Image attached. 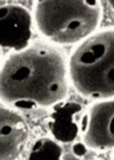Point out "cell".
Listing matches in <instances>:
<instances>
[{"label": "cell", "instance_id": "8992f818", "mask_svg": "<svg viewBox=\"0 0 114 160\" xmlns=\"http://www.w3.org/2000/svg\"><path fill=\"white\" fill-rule=\"evenodd\" d=\"M28 138V128L20 113L9 107L0 109V160H16Z\"/></svg>", "mask_w": 114, "mask_h": 160}, {"label": "cell", "instance_id": "6da1fadb", "mask_svg": "<svg viewBox=\"0 0 114 160\" xmlns=\"http://www.w3.org/2000/svg\"><path fill=\"white\" fill-rule=\"evenodd\" d=\"M70 82L65 53L53 45L37 42L4 58L0 98L18 108L52 107L67 97Z\"/></svg>", "mask_w": 114, "mask_h": 160}, {"label": "cell", "instance_id": "8fae6325", "mask_svg": "<svg viewBox=\"0 0 114 160\" xmlns=\"http://www.w3.org/2000/svg\"><path fill=\"white\" fill-rule=\"evenodd\" d=\"M108 3L112 9V10L114 11V1H108Z\"/></svg>", "mask_w": 114, "mask_h": 160}, {"label": "cell", "instance_id": "52a82bcc", "mask_svg": "<svg viewBox=\"0 0 114 160\" xmlns=\"http://www.w3.org/2000/svg\"><path fill=\"white\" fill-rule=\"evenodd\" d=\"M82 110L80 103L61 102L53 106L49 116L48 127L56 142L72 143L77 137L80 128L76 122V117Z\"/></svg>", "mask_w": 114, "mask_h": 160}, {"label": "cell", "instance_id": "7a4b0ae2", "mask_svg": "<svg viewBox=\"0 0 114 160\" xmlns=\"http://www.w3.org/2000/svg\"><path fill=\"white\" fill-rule=\"evenodd\" d=\"M71 83L91 100L114 98V28L96 32L74 48L68 60Z\"/></svg>", "mask_w": 114, "mask_h": 160}, {"label": "cell", "instance_id": "7c38bea8", "mask_svg": "<svg viewBox=\"0 0 114 160\" xmlns=\"http://www.w3.org/2000/svg\"><path fill=\"white\" fill-rule=\"evenodd\" d=\"M113 160H114V154H113Z\"/></svg>", "mask_w": 114, "mask_h": 160}, {"label": "cell", "instance_id": "ba28073f", "mask_svg": "<svg viewBox=\"0 0 114 160\" xmlns=\"http://www.w3.org/2000/svg\"><path fill=\"white\" fill-rule=\"evenodd\" d=\"M61 145L55 139L44 137L35 141L28 154V160H61Z\"/></svg>", "mask_w": 114, "mask_h": 160}, {"label": "cell", "instance_id": "3957f363", "mask_svg": "<svg viewBox=\"0 0 114 160\" xmlns=\"http://www.w3.org/2000/svg\"><path fill=\"white\" fill-rule=\"evenodd\" d=\"M101 19L99 1L39 0L33 7L38 32L58 45L81 43L96 32Z\"/></svg>", "mask_w": 114, "mask_h": 160}, {"label": "cell", "instance_id": "30bf717a", "mask_svg": "<svg viewBox=\"0 0 114 160\" xmlns=\"http://www.w3.org/2000/svg\"><path fill=\"white\" fill-rule=\"evenodd\" d=\"M61 160H80V158H78V157L75 156L72 153V154L68 153V154H64L62 159Z\"/></svg>", "mask_w": 114, "mask_h": 160}, {"label": "cell", "instance_id": "9c48e42d", "mask_svg": "<svg viewBox=\"0 0 114 160\" xmlns=\"http://www.w3.org/2000/svg\"><path fill=\"white\" fill-rule=\"evenodd\" d=\"M72 154L78 158H81L85 156L87 152V147L82 142L74 143L72 147Z\"/></svg>", "mask_w": 114, "mask_h": 160}, {"label": "cell", "instance_id": "5b68a950", "mask_svg": "<svg viewBox=\"0 0 114 160\" xmlns=\"http://www.w3.org/2000/svg\"><path fill=\"white\" fill-rule=\"evenodd\" d=\"M33 18L20 4H9L0 8V44L2 48L18 52L30 46Z\"/></svg>", "mask_w": 114, "mask_h": 160}, {"label": "cell", "instance_id": "277c9868", "mask_svg": "<svg viewBox=\"0 0 114 160\" xmlns=\"http://www.w3.org/2000/svg\"><path fill=\"white\" fill-rule=\"evenodd\" d=\"M82 143L88 149H114V98L96 101L87 109L80 126Z\"/></svg>", "mask_w": 114, "mask_h": 160}]
</instances>
